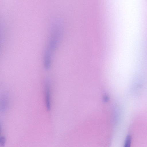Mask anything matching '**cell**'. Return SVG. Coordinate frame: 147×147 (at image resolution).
Listing matches in <instances>:
<instances>
[{
	"mask_svg": "<svg viewBox=\"0 0 147 147\" xmlns=\"http://www.w3.org/2000/svg\"><path fill=\"white\" fill-rule=\"evenodd\" d=\"M10 104L9 97L8 94L5 93L0 97V112L2 113L6 111L9 108Z\"/></svg>",
	"mask_w": 147,
	"mask_h": 147,
	"instance_id": "cell-3",
	"label": "cell"
},
{
	"mask_svg": "<svg viewBox=\"0 0 147 147\" xmlns=\"http://www.w3.org/2000/svg\"><path fill=\"white\" fill-rule=\"evenodd\" d=\"M6 142V138L5 136H1L0 138V143L1 146H4Z\"/></svg>",
	"mask_w": 147,
	"mask_h": 147,
	"instance_id": "cell-5",
	"label": "cell"
},
{
	"mask_svg": "<svg viewBox=\"0 0 147 147\" xmlns=\"http://www.w3.org/2000/svg\"><path fill=\"white\" fill-rule=\"evenodd\" d=\"M62 34V28L58 22L53 23L51 27L50 33L44 53L53 57L58 45Z\"/></svg>",
	"mask_w": 147,
	"mask_h": 147,
	"instance_id": "cell-1",
	"label": "cell"
},
{
	"mask_svg": "<svg viewBox=\"0 0 147 147\" xmlns=\"http://www.w3.org/2000/svg\"><path fill=\"white\" fill-rule=\"evenodd\" d=\"M51 82L48 78L44 81V90L45 102L46 108L48 111L51 109Z\"/></svg>",
	"mask_w": 147,
	"mask_h": 147,
	"instance_id": "cell-2",
	"label": "cell"
},
{
	"mask_svg": "<svg viewBox=\"0 0 147 147\" xmlns=\"http://www.w3.org/2000/svg\"><path fill=\"white\" fill-rule=\"evenodd\" d=\"M131 142V137L130 135H128L127 137L124 144L125 147H129L130 146Z\"/></svg>",
	"mask_w": 147,
	"mask_h": 147,
	"instance_id": "cell-4",
	"label": "cell"
}]
</instances>
